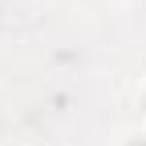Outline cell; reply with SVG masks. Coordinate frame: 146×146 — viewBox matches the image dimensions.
Here are the masks:
<instances>
[{"label": "cell", "mask_w": 146, "mask_h": 146, "mask_svg": "<svg viewBox=\"0 0 146 146\" xmlns=\"http://www.w3.org/2000/svg\"><path fill=\"white\" fill-rule=\"evenodd\" d=\"M106 4H114V8H134V4H142V0H106Z\"/></svg>", "instance_id": "3"}, {"label": "cell", "mask_w": 146, "mask_h": 146, "mask_svg": "<svg viewBox=\"0 0 146 146\" xmlns=\"http://www.w3.org/2000/svg\"><path fill=\"white\" fill-rule=\"evenodd\" d=\"M110 146H146V126L134 122V126H122V130L110 138Z\"/></svg>", "instance_id": "1"}, {"label": "cell", "mask_w": 146, "mask_h": 146, "mask_svg": "<svg viewBox=\"0 0 146 146\" xmlns=\"http://www.w3.org/2000/svg\"><path fill=\"white\" fill-rule=\"evenodd\" d=\"M134 110H138V122L146 126V77H142L138 89H134Z\"/></svg>", "instance_id": "2"}]
</instances>
